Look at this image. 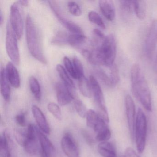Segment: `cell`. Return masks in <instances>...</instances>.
<instances>
[{
  "label": "cell",
  "mask_w": 157,
  "mask_h": 157,
  "mask_svg": "<svg viewBox=\"0 0 157 157\" xmlns=\"http://www.w3.org/2000/svg\"><path fill=\"white\" fill-rule=\"evenodd\" d=\"M72 61L73 65H74L75 71L78 76V80H79L84 76V69H83V66H82V63L81 62L80 60L77 58H73Z\"/></svg>",
  "instance_id": "34"
},
{
  "label": "cell",
  "mask_w": 157,
  "mask_h": 157,
  "mask_svg": "<svg viewBox=\"0 0 157 157\" xmlns=\"http://www.w3.org/2000/svg\"><path fill=\"white\" fill-rule=\"evenodd\" d=\"M48 109L55 118L58 120H61L62 119V116L61 110L56 104L53 102L49 103L48 105Z\"/></svg>",
  "instance_id": "30"
},
{
  "label": "cell",
  "mask_w": 157,
  "mask_h": 157,
  "mask_svg": "<svg viewBox=\"0 0 157 157\" xmlns=\"http://www.w3.org/2000/svg\"><path fill=\"white\" fill-rule=\"evenodd\" d=\"M157 45V20L152 22L145 40V52L147 56L152 57Z\"/></svg>",
  "instance_id": "10"
},
{
  "label": "cell",
  "mask_w": 157,
  "mask_h": 157,
  "mask_svg": "<svg viewBox=\"0 0 157 157\" xmlns=\"http://www.w3.org/2000/svg\"><path fill=\"white\" fill-rule=\"evenodd\" d=\"M89 21L93 23L96 25L103 29H105V25L102 19L97 13L91 11L88 13Z\"/></svg>",
  "instance_id": "27"
},
{
  "label": "cell",
  "mask_w": 157,
  "mask_h": 157,
  "mask_svg": "<svg viewBox=\"0 0 157 157\" xmlns=\"http://www.w3.org/2000/svg\"><path fill=\"white\" fill-rule=\"evenodd\" d=\"M15 119V122L19 125L21 127H25L26 125L25 114L24 113H21L16 115Z\"/></svg>",
  "instance_id": "37"
},
{
  "label": "cell",
  "mask_w": 157,
  "mask_h": 157,
  "mask_svg": "<svg viewBox=\"0 0 157 157\" xmlns=\"http://www.w3.org/2000/svg\"><path fill=\"white\" fill-rule=\"evenodd\" d=\"M20 5L21 6H24V7H27L29 5V1H26V0H21V1H18Z\"/></svg>",
  "instance_id": "40"
},
{
  "label": "cell",
  "mask_w": 157,
  "mask_h": 157,
  "mask_svg": "<svg viewBox=\"0 0 157 157\" xmlns=\"http://www.w3.org/2000/svg\"><path fill=\"white\" fill-rule=\"evenodd\" d=\"M95 73L97 77L103 83L108 87H112L110 76H108L104 71L101 69H96Z\"/></svg>",
  "instance_id": "32"
},
{
  "label": "cell",
  "mask_w": 157,
  "mask_h": 157,
  "mask_svg": "<svg viewBox=\"0 0 157 157\" xmlns=\"http://www.w3.org/2000/svg\"><path fill=\"white\" fill-rule=\"evenodd\" d=\"M62 150L67 157H79V150L72 136L66 134L61 140Z\"/></svg>",
  "instance_id": "13"
},
{
  "label": "cell",
  "mask_w": 157,
  "mask_h": 157,
  "mask_svg": "<svg viewBox=\"0 0 157 157\" xmlns=\"http://www.w3.org/2000/svg\"><path fill=\"white\" fill-rule=\"evenodd\" d=\"M3 22V15H2V12H1V13H0V24H1V25L2 24Z\"/></svg>",
  "instance_id": "42"
},
{
  "label": "cell",
  "mask_w": 157,
  "mask_h": 157,
  "mask_svg": "<svg viewBox=\"0 0 157 157\" xmlns=\"http://www.w3.org/2000/svg\"><path fill=\"white\" fill-rule=\"evenodd\" d=\"M6 76L8 81L13 88H20L21 86V79L18 70L13 62H9L7 64L6 69Z\"/></svg>",
  "instance_id": "16"
},
{
  "label": "cell",
  "mask_w": 157,
  "mask_h": 157,
  "mask_svg": "<svg viewBox=\"0 0 157 157\" xmlns=\"http://www.w3.org/2000/svg\"><path fill=\"white\" fill-rule=\"evenodd\" d=\"M82 134L85 141L89 145H92L94 143V140L93 138L91 136L90 134L88 133L86 130H82Z\"/></svg>",
  "instance_id": "38"
},
{
  "label": "cell",
  "mask_w": 157,
  "mask_h": 157,
  "mask_svg": "<svg viewBox=\"0 0 157 157\" xmlns=\"http://www.w3.org/2000/svg\"><path fill=\"white\" fill-rule=\"evenodd\" d=\"M56 89L58 102L60 105H67L74 99L75 93L72 92L64 83H57Z\"/></svg>",
  "instance_id": "12"
},
{
  "label": "cell",
  "mask_w": 157,
  "mask_h": 157,
  "mask_svg": "<svg viewBox=\"0 0 157 157\" xmlns=\"http://www.w3.org/2000/svg\"><path fill=\"white\" fill-rule=\"evenodd\" d=\"M68 36L64 32H59L52 39V43L58 45H63L68 44Z\"/></svg>",
  "instance_id": "28"
},
{
  "label": "cell",
  "mask_w": 157,
  "mask_h": 157,
  "mask_svg": "<svg viewBox=\"0 0 157 157\" xmlns=\"http://www.w3.org/2000/svg\"><path fill=\"white\" fill-rule=\"evenodd\" d=\"M101 117L98 113L95 112L94 110L90 109L87 112L86 116L87 126L93 129Z\"/></svg>",
  "instance_id": "26"
},
{
  "label": "cell",
  "mask_w": 157,
  "mask_h": 157,
  "mask_svg": "<svg viewBox=\"0 0 157 157\" xmlns=\"http://www.w3.org/2000/svg\"><path fill=\"white\" fill-rule=\"evenodd\" d=\"M153 70H154L155 73L157 74V55H156V58H155V60H154Z\"/></svg>",
  "instance_id": "41"
},
{
  "label": "cell",
  "mask_w": 157,
  "mask_h": 157,
  "mask_svg": "<svg viewBox=\"0 0 157 157\" xmlns=\"http://www.w3.org/2000/svg\"><path fill=\"white\" fill-rule=\"evenodd\" d=\"M9 140L5 133L2 135L0 139V155L1 157H11L9 146Z\"/></svg>",
  "instance_id": "25"
},
{
  "label": "cell",
  "mask_w": 157,
  "mask_h": 157,
  "mask_svg": "<svg viewBox=\"0 0 157 157\" xmlns=\"http://www.w3.org/2000/svg\"><path fill=\"white\" fill-rule=\"evenodd\" d=\"M124 157H140V156L133 149L128 147L125 151Z\"/></svg>",
  "instance_id": "39"
},
{
  "label": "cell",
  "mask_w": 157,
  "mask_h": 157,
  "mask_svg": "<svg viewBox=\"0 0 157 157\" xmlns=\"http://www.w3.org/2000/svg\"><path fill=\"white\" fill-rule=\"evenodd\" d=\"M98 151L103 157H117L115 147L108 141L100 142L98 146Z\"/></svg>",
  "instance_id": "19"
},
{
  "label": "cell",
  "mask_w": 157,
  "mask_h": 157,
  "mask_svg": "<svg viewBox=\"0 0 157 157\" xmlns=\"http://www.w3.org/2000/svg\"><path fill=\"white\" fill-rule=\"evenodd\" d=\"M110 77L112 87L116 86L120 80L119 70L116 64H114L111 67Z\"/></svg>",
  "instance_id": "29"
},
{
  "label": "cell",
  "mask_w": 157,
  "mask_h": 157,
  "mask_svg": "<svg viewBox=\"0 0 157 157\" xmlns=\"http://www.w3.org/2000/svg\"><path fill=\"white\" fill-rule=\"evenodd\" d=\"M26 43L29 52L36 60L44 64H47L41 44L39 31L30 15H27L25 21Z\"/></svg>",
  "instance_id": "3"
},
{
  "label": "cell",
  "mask_w": 157,
  "mask_h": 157,
  "mask_svg": "<svg viewBox=\"0 0 157 157\" xmlns=\"http://www.w3.org/2000/svg\"><path fill=\"white\" fill-rule=\"evenodd\" d=\"M63 61H64V64L65 67H66V69L69 73L71 76L73 78L75 79H78V76H77V73L75 71L74 65H73V63H72V61H71L70 59L67 56L64 57Z\"/></svg>",
  "instance_id": "31"
},
{
  "label": "cell",
  "mask_w": 157,
  "mask_h": 157,
  "mask_svg": "<svg viewBox=\"0 0 157 157\" xmlns=\"http://www.w3.org/2000/svg\"><path fill=\"white\" fill-rule=\"evenodd\" d=\"M134 135L138 152L142 153L146 146L147 120L145 113L140 108L138 109L136 117Z\"/></svg>",
  "instance_id": "4"
},
{
  "label": "cell",
  "mask_w": 157,
  "mask_h": 157,
  "mask_svg": "<svg viewBox=\"0 0 157 157\" xmlns=\"http://www.w3.org/2000/svg\"><path fill=\"white\" fill-rule=\"evenodd\" d=\"M29 86L33 95L37 101L41 99V90L39 82L34 77H30L29 79Z\"/></svg>",
  "instance_id": "24"
},
{
  "label": "cell",
  "mask_w": 157,
  "mask_h": 157,
  "mask_svg": "<svg viewBox=\"0 0 157 157\" xmlns=\"http://www.w3.org/2000/svg\"><path fill=\"white\" fill-rule=\"evenodd\" d=\"M120 7L122 10L126 13H131L132 10H134L133 1H120Z\"/></svg>",
  "instance_id": "36"
},
{
  "label": "cell",
  "mask_w": 157,
  "mask_h": 157,
  "mask_svg": "<svg viewBox=\"0 0 157 157\" xmlns=\"http://www.w3.org/2000/svg\"><path fill=\"white\" fill-rule=\"evenodd\" d=\"M79 80V89L84 97L90 98L92 96L91 87L90 80L85 76L80 78Z\"/></svg>",
  "instance_id": "22"
},
{
  "label": "cell",
  "mask_w": 157,
  "mask_h": 157,
  "mask_svg": "<svg viewBox=\"0 0 157 157\" xmlns=\"http://www.w3.org/2000/svg\"><path fill=\"white\" fill-rule=\"evenodd\" d=\"M82 54L92 65L111 67L114 64L116 55V43L114 36L112 34L108 35L100 45L95 47L91 51L83 49Z\"/></svg>",
  "instance_id": "1"
},
{
  "label": "cell",
  "mask_w": 157,
  "mask_h": 157,
  "mask_svg": "<svg viewBox=\"0 0 157 157\" xmlns=\"http://www.w3.org/2000/svg\"><path fill=\"white\" fill-rule=\"evenodd\" d=\"M56 70L63 83L67 86L72 92L75 93V87L74 82L66 71V69L60 64L56 66Z\"/></svg>",
  "instance_id": "20"
},
{
  "label": "cell",
  "mask_w": 157,
  "mask_h": 157,
  "mask_svg": "<svg viewBox=\"0 0 157 157\" xmlns=\"http://www.w3.org/2000/svg\"><path fill=\"white\" fill-rule=\"evenodd\" d=\"M131 90L137 100L148 112L152 111L151 95L148 84L138 66H134L130 71Z\"/></svg>",
  "instance_id": "2"
},
{
  "label": "cell",
  "mask_w": 157,
  "mask_h": 157,
  "mask_svg": "<svg viewBox=\"0 0 157 157\" xmlns=\"http://www.w3.org/2000/svg\"><path fill=\"white\" fill-rule=\"evenodd\" d=\"M74 106L76 112L82 118L86 117L88 111H87L86 106L81 101L79 100H76L74 102Z\"/></svg>",
  "instance_id": "33"
},
{
  "label": "cell",
  "mask_w": 157,
  "mask_h": 157,
  "mask_svg": "<svg viewBox=\"0 0 157 157\" xmlns=\"http://www.w3.org/2000/svg\"><path fill=\"white\" fill-rule=\"evenodd\" d=\"M9 82L6 76V71L4 68H2L1 71V92L3 99L6 101H9L10 99L11 90Z\"/></svg>",
  "instance_id": "18"
},
{
  "label": "cell",
  "mask_w": 157,
  "mask_h": 157,
  "mask_svg": "<svg viewBox=\"0 0 157 157\" xmlns=\"http://www.w3.org/2000/svg\"><path fill=\"white\" fill-rule=\"evenodd\" d=\"M26 133V139L22 146L27 153L31 155H35L39 149L38 130L34 125L30 124L28 125Z\"/></svg>",
  "instance_id": "8"
},
{
  "label": "cell",
  "mask_w": 157,
  "mask_h": 157,
  "mask_svg": "<svg viewBox=\"0 0 157 157\" xmlns=\"http://www.w3.org/2000/svg\"><path fill=\"white\" fill-rule=\"evenodd\" d=\"M18 38L13 32L10 22L7 24L6 28V49L7 54L13 63L19 65L20 54L18 44Z\"/></svg>",
  "instance_id": "6"
},
{
  "label": "cell",
  "mask_w": 157,
  "mask_h": 157,
  "mask_svg": "<svg viewBox=\"0 0 157 157\" xmlns=\"http://www.w3.org/2000/svg\"><path fill=\"white\" fill-rule=\"evenodd\" d=\"M125 106L126 114L127 119L128 129L130 132L131 139L134 138L135 132V114L136 107L134 101L130 95H127L125 98Z\"/></svg>",
  "instance_id": "11"
},
{
  "label": "cell",
  "mask_w": 157,
  "mask_h": 157,
  "mask_svg": "<svg viewBox=\"0 0 157 157\" xmlns=\"http://www.w3.org/2000/svg\"><path fill=\"white\" fill-rule=\"evenodd\" d=\"M68 9L69 12L76 16H80L82 11L79 5L75 2H69L68 3Z\"/></svg>",
  "instance_id": "35"
},
{
  "label": "cell",
  "mask_w": 157,
  "mask_h": 157,
  "mask_svg": "<svg viewBox=\"0 0 157 157\" xmlns=\"http://www.w3.org/2000/svg\"><path fill=\"white\" fill-rule=\"evenodd\" d=\"M99 7L103 15L108 21H113L115 18V8L113 2L111 0L99 1Z\"/></svg>",
  "instance_id": "17"
},
{
  "label": "cell",
  "mask_w": 157,
  "mask_h": 157,
  "mask_svg": "<svg viewBox=\"0 0 157 157\" xmlns=\"http://www.w3.org/2000/svg\"><path fill=\"white\" fill-rule=\"evenodd\" d=\"M38 137L40 143L42 157H56V148L47 137L38 130Z\"/></svg>",
  "instance_id": "14"
},
{
  "label": "cell",
  "mask_w": 157,
  "mask_h": 157,
  "mask_svg": "<svg viewBox=\"0 0 157 157\" xmlns=\"http://www.w3.org/2000/svg\"><path fill=\"white\" fill-rule=\"evenodd\" d=\"M89 80L91 87L92 95L98 110L97 113L103 119L108 123L109 122V115L101 88L96 79L92 75L90 76Z\"/></svg>",
  "instance_id": "5"
},
{
  "label": "cell",
  "mask_w": 157,
  "mask_h": 157,
  "mask_svg": "<svg viewBox=\"0 0 157 157\" xmlns=\"http://www.w3.org/2000/svg\"><path fill=\"white\" fill-rule=\"evenodd\" d=\"M32 110L33 115L39 128L44 133L49 135L50 132V127L41 109L36 105H33L32 106Z\"/></svg>",
  "instance_id": "15"
},
{
  "label": "cell",
  "mask_w": 157,
  "mask_h": 157,
  "mask_svg": "<svg viewBox=\"0 0 157 157\" xmlns=\"http://www.w3.org/2000/svg\"><path fill=\"white\" fill-rule=\"evenodd\" d=\"M48 2L51 10L53 11V12L57 18L58 20L65 28L73 34L83 33L82 29L80 27L73 22L67 19L63 15L59 6L56 2L49 1Z\"/></svg>",
  "instance_id": "9"
},
{
  "label": "cell",
  "mask_w": 157,
  "mask_h": 157,
  "mask_svg": "<svg viewBox=\"0 0 157 157\" xmlns=\"http://www.w3.org/2000/svg\"><path fill=\"white\" fill-rule=\"evenodd\" d=\"M18 2H14L10 7V24L19 40L21 38L23 33L22 16Z\"/></svg>",
  "instance_id": "7"
},
{
  "label": "cell",
  "mask_w": 157,
  "mask_h": 157,
  "mask_svg": "<svg viewBox=\"0 0 157 157\" xmlns=\"http://www.w3.org/2000/svg\"><path fill=\"white\" fill-rule=\"evenodd\" d=\"M133 7L137 18L139 20H143L146 16L147 4L145 1H134Z\"/></svg>",
  "instance_id": "21"
},
{
  "label": "cell",
  "mask_w": 157,
  "mask_h": 157,
  "mask_svg": "<svg viewBox=\"0 0 157 157\" xmlns=\"http://www.w3.org/2000/svg\"><path fill=\"white\" fill-rule=\"evenodd\" d=\"M87 40V37L82 34H73L69 35L68 38V44L74 48H78L83 44Z\"/></svg>",
  "instance_id": "23"
}]
</instances>
